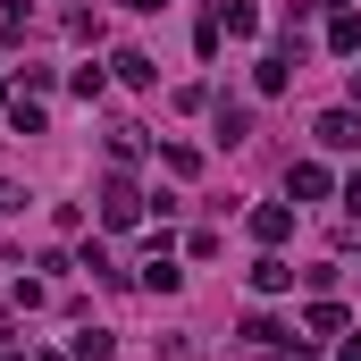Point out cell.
Returning a JSON list of instances; mask_svg holds the SVG:
<instances>
[{
    "mask_svg": "<svg viewBox=\"0 0 361 361\" xmlns=\"http://www.w3.org/2000/svg\"><path fill=\"white\" fill-rule=\"evenodd\" d=\"M252 235H261V244H286V235H294V210H286V202H261V210H252Z\"/></svg>",
    "mask_w": 361,
    "mask_h": 361,
    "instance_id": "obj_4",
    "label": "cell"
},
{
    "mask_svg": "<svg viewBox=\"0 0 361 361\" xmlns=\"http://www.w3.org/2000/svg\"><path fill=\"white\" fill-rule=\"evenodd\" d=\"M353 101H361V68H353Z\"/></svg>",
    "mask_w": 361,
    "mask_h": 361,
    "instance_id": "obj_16",
    "label": "cell"
},
{
    "mask_svg": "<svg viewBox=\"0 0 361 361\" xmlns=\"http://www.w3.org/2000/svg\"><path fill=\"white\" fill-rule=\"evenodd\" d=\"M42 361H59V353H42Z\"/></svg>",
    "mask_w": 361,
    "mask_h": 361,
    "instance_id": "obj_17",
    "label": "cell"
},
{
    "mask_svg": "<svg viewBox=\"0 0 361 361\" xmlns=\"http://www.w3.org/2000/svg\"><path fill=\"white\" fill-rule=\"evenodd\" d=\"M160 160H169L177 177H193V169H202V152H193V143H160Z\"/></svg>",
    "mask_w": 361,
    "mask_h": 361,
    "instance_id": "obj_12",
    "label": "cell"
},
{
    "mask_svg": "<svg viewBox=\"0 0 361 361\" xmlns=\"http://www.w3.org/2000/svg\"><path fill=\"white\" fill-rule=\"evenodd\" d=\"M0 210H25V193H17V185H0Z\"/></svg>",
    "mask_w": 361,
    "mask_h": 361,
    "instance_id": "obj_14",
    "label": "cell"
},
{
    "mask_svg": "<svg viewBox=\"0 0 361 361\" xmlns=\"http://www.w3.org/2000/svg\"><path fill=\"white\" fill-rule=\"evenodd\" d=\"M319 143H328V152H353V143H361V118H353V109H328V118H319Z\"/></svg>",
    "mask_w": 361,
    "mask_h": 361,
    "instance_id": "obj_2",
    "label": "cell"
},
{
    "mask_svg": "<svg viewBox=\"0 0 361 361\" xmlns=\"http://www.w3.org/2000/svg\"><path fill=\"white\" fill-rule=\"evenodd\" d=\"M252 286H261V294H286V286H294V269L269 252V261H252Z\"/></svg>",
    "mask_w": 361,
    "mask_h": 361,
    "instance_id": "obj_7",
    "label": "cell"
},
{
    "mask_svg": "<svg viewBox=\"0 0 361 361\" xmlns=\"http://www.w3.org/2000/svg\"><path fill=\"white\" fill-rule=\"evenodd\" d=\"M109 68H118V85H160V68H152V51H118Z\"/></svg>",
    "mask_w": 361,
    "mask_h": 361,
    "instance_id": "obj_5",
    "label": "cell"
},
{
    "mask_svg": "<svg viewBox=\"0 0 361 361\" xmlns=\"http://www.w3.org/2000/svg\"><path fill=\"white\" fill-rule=\"evenodd\" d=\"M302 328H311V336H336V328H345V311H336V302H311V311H302Z\"/></svg>",
    "mask_w": 361,
    "mask_h": 361,
    "instance_id": "obj_9",
    "label": "cell"
},
{
    "mask_svg": "<svg viewBox=\"0 0 361 361\" xmlns=\"http://www.w3.org/2000/svg\"><path fill=\"white\" fill-rule=\"evenodd\" d=\"M345 210H353V219H361V169H353V177H345Z\"/></svg>",
    "mask_w": 361,
    "mask_h": 361,
    "instance_id": "obj_13",
    "label": "cell"
},
{
    "mask_svg": "<svg viewBox=\"0 0 361 361\" xmlns=\"http://www.w3.org/2000/svg\"><path fill=\"white\" fill-rule=\"evenodd\" d=\"M143 286H152V294H177V261H169V235H160V244L143 252Z\"/></svg>",
    "mask_w": 361,
    "mask_h": 361,
    "instance_id": "obj_3",
    "label": "cell"
},
{
    "mask_svg": "<svg viewBox=\"0 0 361 361\" xmlns=\"http://www.w3.org/2000/svg\"><path fill=\"white\" fill-rule=\"evenodd\" d=\"M286 185H294L302 202H319V193H328V169H311V160H302V169H294V177H286Z\"/></svg>",
    "mask_w": 361,
    "mask_h": 361,
    "instance_id": "obj_10",
    "label": "cell"
},
{
    "mask_svg": "<svg viewBox=\"0 0 361 361\" xmlns=\"http://www.w3.org/2000/svg\"><path fill=\"white\" fill-rule=\"evenodd\" d=\"M328 51H361V17H353V8H336V25H328Z\"/></svg>",
    "mask_w": 361,
    "mask_h": 361,
    "instance_id": "obj_8",
    "label": "cell"
},
{
    "mask_svg": "<svg viewBox=\"0 0 361 361\" xmlns=\"http://www.w3.org/2000/svg\"><path fill=\"white\" fill-rule=\"evenodd\" d=\"M252 135V109L244 101H219V143H244Z\"/></svg>",
    "mask_w": 361,
    "mask_h": 361,
    "instance_id": "obj_6",
    "label": "cell"
},
{
    "mask_svg": "<svg viewBox=\"0 0 361 361\" xmlns=\"http://www.w3.org/2000/svg\"><path fill=\"white\" fill-rule=\"evenodd\" d=\"M109 160H143V126H118L109 135Z\"/></svg>",
    "mask_w": 361,
    "mask_h": 361,
    "instance_id": "obj_11",
    "label": "cell"
},
{
    "mask_svg": "<svg viewBox=\"0 0 361 361\" xmlns=\"http://www.w3.org/2000/svg\"><path fill=\"white\" fill-rule=\"evenodd\" d=\"M126 8H143V17H152V8H169V0H126Z\"/></svg>",
    "mask_w": 361,
    "mask_h": 361,
    "instance_id": "obj_15",
    "label": "cell"
},
{
    "mask_svg": "<svg viewBox=\"0 0 361 361\" xmlns=\"http://www.w3.org/2000/svg\"><path fill=\"white\" fill-rule=\"evenodd\" d=\"M135 219H143V193H135L126 177H101V227H118V235H126Z\"/></svg>",
    "mask_w": 361,
    "mask_h": 361,
    "instance_id": "obj_1",
    "label": "cell"
}]
</instances>
